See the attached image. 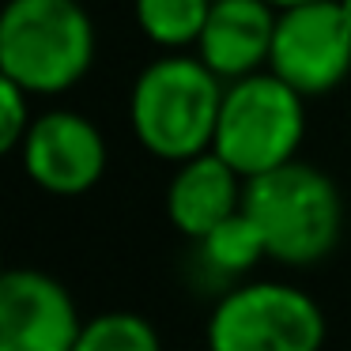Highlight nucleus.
<instances>
[{"label":"nucleus","instance_id":"5","mask_svg":"<svg viewBox=\"0 0 351 351\" xmlns=\"http://www.w3.org/2000/svg\"><path fill=\"white\" fill-rule=\"evenodd\" d=\"M325 340V313L291 283H242L227 291L208 321L215 351H313Z\"/></svg>","mask_w":351,"mask_h":351},{"label":"nucleus","instance_id":"12","mask_svg":"<svg viewBox=\"0 0 351 351\" xmlns=\"http://www.w3.org/2000/svg\"><path fill=\"white\" fill-rule=\"evenodd\" d=\"M212 0H132L136 27L147 42L167 49L197 46Z\"/></svg>","mask_w":351,"mask_h":351},{"label":"nucleus","instance_id":"7","mask_svg":"<svg viewBox=\"0 0 351 351\" xmlns=\"http://www.w3.org/2000/svg\"><path fill=\"white\" fill-rule=\"evenodd\" d=\"M19 155L27 178L53 197H80L106 174V140L87 117L72 110H49L34 117Z\"/></svg>","mask_w":351,"mask_h":351},{"label":"nucleus","instance_id":"13","mask_svg":"<svg viewBox=\"0 0 351 351\" xmlns=\"http://www.w3.org/2000/svg\"><path fill=\"white\" fill-rule=\"evenodd\" d=\"M76 351H159V332L132 310H110L84 321Z\"/></svg>","mask_w":351,"mask_h":351},{"label":"nucleus","instance_id":"3","mask_svg":"<svg viewBox=\"0 0 351 351\" xmlns=\"http://www.w3.org/2000/svg\"><path fill=\"white\" fill-rule=\"evenodd\" d=\"M95 61V27L76 0H8L0 16V76L31 95H64Z\"/></svg>","mask_w":351,"mask_h":351},{"label":"nucleus","instance_id":"8","mask_svg":"<svg viewBox=\"0 0 351 351\" xmlns=\"http://www.w3.org/2000/svg\"><path fill=\"white\" fill-rule=\"evenodd\" d=\"M84 317L61 280L34 268L0 276V351H76Z\"/></svg>","mask_w":351,"mask_h":351},{"label":"nucleus","instance_id":"10","mask_svg":"<svg viewBox=\"0 0 351 351\" xmlns=\"http://www.w3.org/2000/svg\"><path fill=\"white\" fill-rule=\"evenodd\" d=\"M245 178L223 159L215 147L182 159L167 185V219L185 238L200 242L215 223L234 215L242 208Z\"/></svg>","mask_w":351,"mask_h":351},{"label":"nucleus","instance_id":"14","mask_svg":"<svg viewBox=\"0 0 351 351\" xmlns=\"http://www.w3.org/2000/svg\"><path fill=\"white\" fill-rule=\"evenodd\" d=\"M31 91L12 76H0V152H16L31 129Z\"/></svg>","mask_w":351,"mask_h":351},{"label":"nucleus","instance_id":"2","mask_svg":"<svg viewBox=\"0 0 351 351\" xmlns=\"http://www.w3.org/2000/svg\"><path fill=\"white\" fill-rule=\"evenodd\" d=\"M242 208L261 227L268 257L291 268L325 261L340 242L343 204L332 178L310 162H283L276 170L250 178Z\"/></svg>","mask_w":351,"mask_h":351},{"label":"nucleus","instance_id":"1","mask_svg":"<svg viewBox=\"0 0 351 351\" xmlns=\"http://www.w3.org/2000/svg\"><path fill=\"white\" fill-rule=\"evenodd\" d=\"M223 91V76H215L200 57H159L132 84V136L144 152L167 162L193 159L215 140Z\"/></svg>","mask_w":351,"mask_h":351},{"label":"nucleus","instance_id":"15","mask_svg":"<svg viewBox=\"0 0 351 351\" xmlns=\"http://www.w3.org/2000/svg\"><path fill=\"white\" fill-rule=\"evenodd\" d=\"M276 12H283V8H295V4H310V0H268Z\"/></svg>","mask_w":351,"mask_h":351},{"label":"nucleus","instance_id":"11","mask_svg":"<svg viewBox=\"0 0 351 351\" xmlns=\"http://www.w3.org/2000/svg\"><path fill=\"white\" fill-rule=\"evenodd\" d=\"M197 245H200L204 265L215 268L219 276H245L250 268H257L261 257H268L265 234H261V227L250 219L245 208H238L234 215L215 223Z\"/></svg>","mask_w":351,"mask_h":351},{"label":"nucleus","instance_id":"6","mask_svg":"<svg viewBox=\"0 0 351 351\" xmlns=\"http://www.w3.org/2000/svg\"><path fill=\"white\" fill-rule=\"evenodd\" d=\"M268 69L298 95H328L351 72V27L340 0H310L276 16Z\"/></svg>","mask_w":351,"mask_h":351},{"label":"nucleus","instance_id":"16","mask_svg":"<svg viewBox=\"0 0 351 351\" xmlns=\"http://www.w3.org/2000/svg\"><path fill=\"white\" fill-rule=\"evenodd\" d=\"M340 8H343V19H348V27H351V0H340Z\"/></svg>","mask_w":351,"mask_h":351},{"label":"nucleus","instance_id":"9","mask_svg":"<svg viewBox=\"0 0 351 351\" xmlns=\"http://www.w3.org/2000/svg\"><path fill=\"white\" fill-rule=\"evenodd\" d=\"M280 12L268 0H212L197 57L223 80H242L268 64Z\"/></svg>","mask_w":351,"mask_h":351},{"label":"nucleus","instance_id":"4","mask_svg":"<svg viewBox=\"0 0 351 351\" xmlns=\"http://www.w3.org/2000/svg\"><path fill=\"white\" fill-rule=\"evenodd\" d=\"M302 99L272 69L250 72L223 91V110L212 147L250 182L295 159L306 132Z\"/></svg>","mask_w":351,"mask_h":351}]
</instances>
